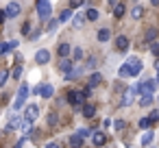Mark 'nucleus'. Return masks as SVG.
<instances>
[{
	"label": "nucleus",
	"mask_w": 159,
	"mask_h": 148,
	"mask_svg": "<svg viewBox=\"0 0 159 148\" xmlns=\"http://www.w3.org/2000/svg\"><path fill=\"white\" fill-rule=\"evenodd\" d=\"M26 96H29V85H20L18 96H16V102H13V109H22L24 102H26Z\"/></svg>",
	"instance_id": "7ed1b4c3"
},
{
	"label": "nucleus",
	"mask_w": 159,
	"mask_h": 148,
	"mask_svg": "<svg viewBox=\"0 0 159 148\" xmlns=\"http://www.w3.org/2000/svg\"><path fill=\"white\" fill-rule=\"evenodd\" d=\"M142 16H144V7H142V5H135V7L131 9V18H133V20H139Z\"/></svg>",
	"instance_id": "4be33fe9"
},
{
	"label": "nucleus",
	"mask_w": 159,
	"mask_h": 148,
	"mask_svg": "<svg viewBox=\"0 0 159 148\" xmlns=\"http://www.w3.org/2000/svg\"><path fill=\"white\" fill-rule=\"evenodd\" d=\"M70 20H74L72 9H63V11H61V16H59V22H61V24H66V22H70Z\"/></svg>",
	"instance_id": "2eb2a0df"
},
{
	"label": "nucleus",
	"mask_w": 159,
	"mask_h": 148,
	"mask_svg": "<svg viewBox=\"0 0 159 148\" xmlns=\"http://www.w3.org/2000/svg\"><path fill=\"white\" fill-rule=\"evenodd\" d=\"M20 76H22V68H20V65H18V68H16V70H13V78H20Z\"/></svg>",
	"instance_id": "ea45409f"
},
{
	"label": "nucleus",
	"mask_w": 159,
	"mask_h": 148,
	"mask_svg": "<svg viewBox=\"0 0 159 148\" xmlns=\"http://www.w3.org/2000/svg\"><path fill=\"white\" fill-rule=\"evenodd\" d=\"M157 83H159V63H157Z\"/></svg>",
	"instance_id": "a18cd8bd"
},
{
	"label": "nucleus",
	"mask_w": 159,
	"mask_h": 148,
	"mask_svg": "<svg viewBox=\"0 0 159 148\" xmlns=\"http://www.w3.org/2000/svg\"><path fill=\"white\" fill-rule=\"evenodd\" d=\"M59 24H61V22H59V20H50V22H48V33H55V31H57V26H59Z\"/></svg>",
	"instance_id": "7c9ffc66"
},
{
	"label": "nucleus",
	"mask_w": 159,
	"mask_h": 148,
	"mask_svg": "<svg viewBox=\"0 0 159 148\" xmlns=\"http://www.w3.org/2000/svg\"><path fill=\"white\" fill-rule=\"evenodd\" d=\"M150 124H152V122H150V118H142V120H139V128H144V131H146Z\"/></svg>",
	"instance_id": "72a5a7b5"
},
{
	"label": "nucleus",
	"mask_w": 159,
	"mask_h": 148,
	"mask_svg": "<svg viewBox=\"0 0 159 148\" xmlns=\"http://www.w3.org/2000/svg\"><path fill=\"white\" fill-rule=\"evenodd\" d=\"M37 16H39V20H50L52 18V5L48 2V0H37Z\"/></svg>",
	"instance_id": "f03ea898"
},
{
	"label": "nucleus",
	"mask_w": 159,
	"mask_h": 148,
	"mask_svg": "<svg viewBox=\"0 0 159 148\" xmlns=\"http://www.w3.org/2000/svg\"><path fill=\"white\" fill-rule=\"evenodd\" d=\"M59 70L68 76L70 72H74V68H72V59H61V63H59Z\"/></svg>",
	"instance_id": "ddd939ff"
},
{
	"label": "nucleus",
	"mask_w": 159,
	"mask_h": 148,
	"mask_svg": "<svg viewBox=\"0 0 159 148\" xmlns=\"http://www.w3.org/2000/svg\"><path fill=\"white\" fill-rule=\"evenodd\" d=\"M152 139H155V133H152V131H144V135H142V146H150Z\"/></svg>",
	"instance_id": "412c9836"
},
{
	"label": "nucleus",
	"mask_w": 159,
	"mask_h": 148,
	"mask_svg": "<svg viewBox=\"0 0 159 148\" xmlns=\"http://www.w3.org/2000/svg\"><path fill=\"white\" fill-rule=\"evenodd\" d=\"M118 74H120L122 78L131 76V70H129V65H126V63H122V65H120V70H118Z\"/></svg>",
	"instance_id": "bb28decb"
},
{
	"label": "nucleus",
	"mask_w": 159,
	"mask_h": 148,
	"mask_svg": "<svg viewBox=\"0 0 159 148\" xmlns=\"http://www.w3.org/2000/svg\"><path fill=\"white\" fill-rule=\"evenodd\" d=\"M37 115H39V109H37V105H29V107H26V111H24V122H22V128H24V133H29V131L33 128V124H35Z\"/></svg>",
	"instance_id": "f257e3e1"
},
{
	"label": "nucleus",
	"mask_w": 159,
	"mask_h": 148,
	"mask_svg": "<svg viewBox=\"0 0 159 148\" xmlns=\"http://www.w3.org/2000/svg\"><path fill=\"white\" fill-rule=\"evenodd\" d=\"M70 146H72V148H81V146H83V139H81L76 133H74V135L70 137Z\"/></svg>",
	"instance_id": "393cba45"
},
{
	"label": "nucleus",
	"mask_w": 159,
	"mask_h": 148,
	"mask_svg": "<svg viewBox=\"0 0 159 148\" xmlns=\"http://www.w3.org/2000/svg\"><path fill=\"white\" fill-rule=\"evenodd\" d=\"M155 39H157V31H155V29H148V31H146V42L155 44Z\"/></svg>",
	"instance_id": "a878e982"
},
{
	"label": "nucleus",
	"mask_w": 159,
	"mask_h": 148,
	"mask_svg": "<svg viewBox=\"0 0 159 148\" xmlns=\"http://www.w3.org/2000/svg\"><path fill=\"white\" fill-rule=\"evenodd\" d=\"M126 65L131 70V76H137L142 72V59H137V57H129L126 59Z\"/></svg>",
	"instance_id": "0eeeda50"
},
{
	"label": "nucleus",
	"mask_w": 159,
	"mask_h": 148,
	"mask_svg": "<svg viewBox=\"0 0 159 148\" xmlns=\"http://www.w3.org/2000/svg\"><path fill=\"white\" fill-rule=\"evenodd\" d=\"M116 48H118V52H124V50L129 48V37L118 35V39H116Z\"/></svg>",
	"instance_id": "f8f14e48"
},
{
	"label": "nucleus",
	"mask_w": 159,
	"mask_h": 148,
	"mask_svg": "<svg viewBox=\"0 0 159 148\" xmlns=\"http://www.w3.org/2000/svg\"><path fill=\"white\" fill-rule=\"evenodd\" d=\"M22 122H24V118H20V115L11 113V118H9V124H7V131H16V128H20V126H22Z\"/></svg>",
	"instance_id": "9d476101"
},
{
	"label": "nucleus",
	"mask_w": 159,
	"mask_h": 148,
	"mask_svg": "<svg viewBox=\"0 0 159 148\" xmlns=\"http://www.w3.org/2000/svg\"><path fill=\"white\" fill-rule=\"evenodd\" d=\"M83 68H85V70H94V68H96V57H89V59L83 63Z\"/></svg>",
	"instance_id": "c85d7f7f"
},
{
	"label": "nucleus",
	"mask_w": 159,
	"mask_h": 148,
	"mask_svg": "<svg viewBox=\"0 0 159 148\" xmlns=\"http://www.w3.org/2000/svg\"><path fill=\"white\" fill-rule=\"evenodd\" d=\"M159 83H157V78H150V81H144V83H139V94L142 96H152V92H155V87H157Z\"/></svg>",
	"instance_id": "20e7f679"
},
{
	"label": "nucleus",
	"mask_w": 159,
	"mask_h": 148,
	"mask_svg": "<svg viewBox=\"0 0 159 148\" xmlns=\"http://www.w3.org/2000/svg\"><path fill=\"white\" fill-rule=\"evenodd\" d=\"M20 11H22L20 2H9V5L5 7V13H7V18H18V16H20Z\"/></svg>",
	"instance_id": "6e6552de"
},
{
	"label": "nucleus",
	"mask_w": 159,
	"mask_h": 148,
	"mask_svg": "<svg viewBox=\"0 0 159 148\" xmlns=\"http://www.w3.org/2000/svg\"><path fill=\"white\" fill-rule=\"evenodd\" d=\"M98 16H100V13H98L96 9H87V13H85V18H87V20H92V22H94V20H98Z\"/></svg>",
	"instance_id": "cd10ccee"
},
{
	"label": "nucleus",
	"mask_w": 159,
	"mask_h": 148,
	"mask_svg": "<svg viewBox=\"0 0 159 148\" xmlns=\"http://www.w3.org/2000/svg\"><path fill=\"white\" fill-rule=\"evenodd\" d=\"M96 37H98V42H109V39H111V31H109V29H100V31L96 33Z\"/></svg>",
	"instance_id": "aec40b11"
},
{
	"label": "nucleus",
	"mask_w": 159,
	"mask_h": 148,
	"mask_svg": "<svg viewBox=\"0 0 159 148\" xmlns=\"http://www.w3.org/2000/svg\"><path fill=\"white\" fill-rule=\"evenodd\" d=\"M79 7H83V2H79V0H72L68 9H79Z\"/></svg>",
	"instance_id": "4c0bfd02"
},
{
	"label": "nucleus",
	"mask_w": 159,
	"mask_h": 148,
	"mask_svg": "<svg viewBox=\"0 0 159 148\" xmlns=\"http://www.w3.org/2000/svg\"><path fill=\"white\" fill-rule=\"evenodd\" d=\"M5 52V44H0V55H2Z\"/></svg>",
	"instance_id": "c03bdc74"
},
{
	"label": "nucleus",
	"mask_w": 159,
	"mask_h": 148,
	"mask_svg": "<svg viewBox=\"0 0 159 148\" xmlns=\"http://www.w3.org/2000/svg\"><path fill=\"white\" fill-rule=\"evenodd\" d=\"M7 78H9V72H7V70H0V87L7 83Z\"/></svg>",
	"instance_id": "473e14b6"
},
{
	"label": "nucleus",
	"mask_w": 159,
	"mask_h": 148,
	"mask_svg": "<svg viewBox=\"0 0 159 148\" xmlns=\"http://www.w3.org/2000/svg\"><path fill=\"white\" fill-rule=\"evenodd\" d=\"M76 135H79L81 139H85V137L89 135V131H87V128H79V131H76Z\"/></svg>",
	"instance_id": "c9c22d12"
},
{
	"label": "nucleus",
	"mask_w": 159,
	"mask_h": 148,
	"mask_svg": "<svg viewBox=\"0 0 159 148\" xmlns=\"http://www.w3.org/2000/svg\"><path fill=\"white\" fill-rule=\"evenodd\" d=\"M83 100H85V94H83V92H79V89H70V92H68V102H70L72 107H79Z\"/></svg>",
	"instance_id": "423d86ee"
},
{
	"label": "nucleus",
	"mask_w": 159,
	"mask_h": 148,
	"mask_svg": "<svg viewBox=\"0 0 159 148\" xmlns=\"http://www.w3.org/2000/svg\"><path fill=\"white\" fill-rule=\"evenodd\" d=\"M46 148H61L57 141H50V144H46Z\"/></svg>",
	"instance_id": "a19ab883"
},
{
	"label": "nucleus",
	"mask_w": 159,
	"mask_h": 148,
	"mask_svg": "<svg viewBox=\"0 0 159 148\" xmlns=\"http://www.w3.org/2000/svg\"><path fill=\"white\" fill-rule=\"evenodd\" d=\"M109 7H111V11H113V18H122L124 11H126V7H124L122 2H109Z\"/></svg>",
	"instance_id": "9b49d317"
},
{
	"label": "nucleus",
	"mask_w": 159,
	"mask_h": 148,
	"mask_svg": "<svg viewBox=\"0 0 159 148\" xmlns=\"http://www.w3.org/2000/svg\"><path fill=\"white\" fill-rule=\"evenodd\" d=\"M94 115H96V107L92 102L83 105V118H94Z\"/></svg>",
	"instance_id": "a211bd4d"
},
{
	"label": "nucleus",
	"mask_w": 159,
	"mask_h": 148,
	"mask_svg": "<svg viewBox=\"0 0 159 148\" xmlns=\"http://www.w3.org/2000/svg\"><path fill=\"white\" fill-rule=\"evenodd\" d=\"M92 141H94L96 146H102V144L107 141V135H105L102 131H94V133H92Z\"/></svg>",
	"instance_id": "4468645a"
},
{
	"label": "nucleus",
	"mask_w": 159,
	"mask_h": 148,
	"mask_svg": "<svg viewBox=\"0 0 159 148\" xmlns=\"http://www.w3.org/2000/svg\"><path fill=\"white\" fill-rule=\"evenodd\" d=\"M139 105H142V107H150V105H152V96H142V98H139Z\"/></svg>",
	"instance_id": "c756f323"
},
{
	"label": "nucleus",
	"mask_w": 159,
	"mask_h": 148,
	"mask_svg": "<svg viewBox=\"0 0 159 148\" xmlns=\"http://www.w3.org/2000/svg\"><path fill=\"white\" fill-rule=\"evenodd\" d=\"M150 52H152L155 57H159V42H155V44H150Z\"/></svg>",
	"instance_id": "f704fd0d"
},
{
	"label": "nucleus",
	"mask_w": 159,
	"mask_h": 148,
	"mask_svg": "<svg viewBox=\"0 0 159 148\" xmlns=\"http://www.w3.org/2000/svg\"><path fill=\"white\" fill-rule=\"evenodd\" d=\"M102 83V74L100 72H94L92 76H89V87H96V85H100Z\"/></svg>",
	"instance_id": "b1692460"
},
{
	"label": "nucleus",
	"mask_w": 159,
	"mask_h": 148,
	"mask_svg": "<svg viewBox=\"0 0 159 148\" xmlns=\"http://www.w3.org/2000/svg\"><path fill=\"white\" fill-rule=\"evenodd\" d=\"M29 31H31V24H29V22H26V24H24V26H22V33H29Z\"/></svg>",
	"instance_id": "79ce46f5"
},
{
	"label": "nucleus",
	"mask_w": 159,
	"mask_h": 148,
	"mask_svg": "<svg viewBox=\"0 0 159 148\" xmlns=\"http://www.w3.org/2000/svg\"><path fill=\"white\" fill-rule=\"evenodd\" d=\"M148 118H150V122H157V120H159V111L155 109V111H152V113H150Z\"/></svg>",
	"instance_id": "58836bf2"
},
{
	"label": "nucleus",
	"mask_w": 159,
	"mask_h": 148,
	"mask_svg": "<svg viewBox=\"0 0 159 148\" xmlns=\"http://www.w3.org/2000/svg\"><path fill=\"white\" fill-rule=\"evenodd\" d=\"M135 94H139V85H131L126 92H124V96H122V107H129L131 102H133V98H135Z\"/></svg>",
	"instance_id": "39448f33"
},
{
	"label": "nucleus",
	"mask_w": 159,
	"mask_h": 148,
	"mask_svg": "<svg viewBox=\"0 0 159 148\" xmlns=\"http://www.w3.org/2000/svg\"><path fill=\"white\" fill-rule=\"evenodd\" d=\"M83 57H85V52H83V48H81V46L72 48V61H83Z\"/></svg>",
	"instance_id": "5701e85b"
},
{
	"label": "nucleus",
	"mask_w": 159,
	"mask_h": 148,
	"mask_svg": "<svg viewBox=\"0 0 159 148\" xmlns=\"http://www.w3.org/2000/svg\"><path fill=\"white\" fill-rule=\"evenodd\" d=\"M48 126H57V113L55 111L48 113Z\"/></svg>",
	"instance_id": "2f4dec72"
},
{
	"label": "nucleus",
	"mask_w": 159,
	"mask_h": 148,
	"mask_svg": "<svg viewBox=\"0 0 159 148\" xmlns=\"http://www.w3.org/2000/svg\"><path fill=\"white\" fill-rule=\"evenodd\" d=\"M5 18H7V13H5V11H0V22H5Z\"/></svg>",
	"instance_id": "37998d69"
},
{
	"label": "nucleus",
	"mask_w": 159,
	"mask_h": 148,
	"mask_svg": "<svg viewBox=\"0 0 159 148\" xmlns=\"http://www.w3.org/2000/svg\"><path fill=\"white\" fill-rule=\"evenodd\" d=\"M113 128H116V131H122V128H124V122H122V120H116V122H113Z\"/></svg>",
	"instance_id": "e433bc0d"
},
{
	"label": "nucleus",
	"mask_w": 159,
	"mask_h": 148,
	"mask_svg": "<svg viewBox=\"0 0 159 148\" xmlns=\"http://www.w3.org/2000/svg\"><path fill=\"white\" fill-rule=\"evenodd\" d=\"M68 55H72V46L70 44H59V57L68 59Z\"/></svg>",
	"instance_id": "dca6fc26"
},
{
	"label": "nucleus",
	"mask_w": 159,
	"mask_h": 148,
	"mask_svg": "<svg viewBox=\"0 0 159 148\" xmlns=\"http://www.w3.org/2000/svg\"><path fill=\"white\" fill-rule=\"evenodd\" d=\"M85 20H87V18H85L83 13H76V16H74V20H72V26H74V29H83Z\"/></svg>",
	"instance_id": "6ab92c4d"
},
{
	"label": "nucleus",
	"mask_w": 159,
	"mask_h": 148,
	"mask_svg": "<svg viewBox=\"0 0 159 148\" xmlns=\"http://www.w3.org/2000/svg\"><path fill=\"white\" fill-rule=\"evenodd\" d=\"M39 94H42V98H52V96H55V87H52L50 83H48V85H42V92H39Z\"/></svg>",
	"instance_id": "f3484780"
},
{
	"label": "nucleus",
	"mask_w": 159,
	"mask_h": 148,
	"mask_svg": "<svg viewBox=\"0 0 159 148\" xmlns=\"http://www.w3.org/2000/svg\"><path fill=\"white\" fill-rule=\"evenodd\" d=\"M48 61H50V52H48V48H42V50L35 52V63L44 65V63H48Z\"/></svg>",
	"instance_id": "1a4fd4ad"
}]
</instances>
